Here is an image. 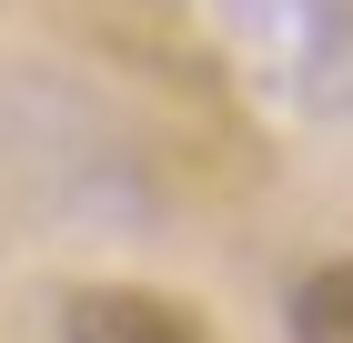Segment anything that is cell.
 I'll list each match as a JSON object with an SVG mask.
<instances>
[{
	"label": "cell",
	"mask_w": 353,
	"mask_h": 343,
	"mask_svg": "<svg viewBox=\"0 0 353 343\" xmlns=\"http://www.w3.org/2000/svg\"><path fill=\"white\" fill-rule=\"evenodd\" d=\"M61 343H222V333L152 283H81L61 303Z\"/></svg>",
	"instance_id": "obj_1"
},
{
	"label": "cell",
	"mask_w": 353,
	"mask_h": 343,
	"mask_svg": "<svg viewBox=\"0 0 353 343\" xmlns=\"http://www.w3.org/2000/svg\"><path fill=\"white\" fill-rule=\"evenodd\" d=\"M283 323H293V343H353V253H333V263L303 273L293 303H283Z\"/></svg>",
	"instance_id": "obj_2"
}]
</instances>
